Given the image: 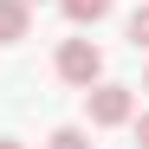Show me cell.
<instances>
[{"instance_id":"obj_1","label":"cell","mask_w":149,"mask_h":149,"mask_svg":"<svg viewBox=\"0 0 149 149\" xmlns=\"http://www.w3.org/2000/svg\"><path fill=\"white\" fill-rule=\"evenodd\" d=\"M84 117L97 130H117V123L136 117V91L130 84H84Z\"/></svg>"},{"instance_id":"obj_2","label":"cell","mask_w":149,"mask_h":149,"mask_svg":"<svg viewBox=\"0 0 149 149\" xmlns=\"http://www.w3.org/2000/svg\"><path fill=\"white\" fill-rule=\"evenodd\" d=\"M58 78L78 84V91L97 84V78H104V52H97L91 39H65V45H58Z\"/></svg>"},{"instance_id":"obj_3","label":"cell","mask_w":149,"mask_h":149,"mask_svg":"<svg viewBox=\"0 0 149 149\" xmlns=\"http://www.w3.org/2000/svg\"><path fill=\"white\" fill-rule=\"evenodd\" d=\"M33 33V7L26 0H0V45H19Z\"/></svg>"},{"instance_id":"obj_4","label":"cell","mask_w":149,"mask_h":149,"mask_svg":"<svg viewBox=\"0 0 149 149\" xmlns=\"http://www.w3.org/2000/svg\"><path fill=\"white\" fill-rule=\"evenodd\" d=\"M58 7H65V19H71V26H97V19L110 13V0H58Z\"/></svg>"},{"instance_id":"obj_5","label":"cell","mask_w":149,"mask_h":149,"mask_svg":"<svg viewBox=\"0 0 149 149\" xmlns=\"http://www.w3.org/2000/svg\"><path fill=\"white\" fill-rule=\"evenodd\" d=\"M45 149H91V136L78 130V123H65V130H52V143Z\"/></svg>"},{"instance_id":"obj_6","label":"cell","mask_w":149,"mask_h":149,"mask_svg":"<svg viewBox=\"0 0 149 149\" xmlns=\"http://www.w3.org/2000/svg\"><path fill=\"white\" fill-rule=\"evenodd\" d=\"M130 45L136 52L149 45V0H136V13H130Z\"/></svg>"},{"instance_id":"obj_7","label":"cell","mask_w":149,"mask_h":149,"mask_svg":"<svg viewBox=\"0 0 149 149\" xmlns=\"http://www.w3.org/2000/svg\"><path fill=\"white\" fill-rule=\"evenodd\" d=\"M130 123H136V149H149V110H143V117H130Z\"/></svg>"},{"instance_id":"obj_8","label":"cell","mask_w":149,"mask_h":149,"mask_svg":"<svg viewBox=\"0 0 149 149\" xmlns=\"http://www.w3.org/2000/svg\"><path fill=\"white\" fill-rule=\"evenodd\" d=\"M0 149H26V143H13V136H0Z\"/></svg>"},{"instance_id":"obj_9","label":"cell","mask_w":149,"mask_h":149,"mask_svg":"<svg viewBox=\"0 0 149 149\" xmlns=\"http://www.w3.org/2000/svg\"><path fill=\"white\" fill-rule=\"evenodd\" d=\"M143 91H149V71H143Z\"/></svg>"},{"instance_id":"obj_10","label":"cell","mask_w":149,"mask_h":149,"mask_svg":"<svg viewBox=\"0 0 149 149\" xmlns=\"http://www.w3.org/2000/svg\"><path fill=\"white\" fill-rule=\"evenodd\" d=\"M26 7H33V0H26Z\"/></svg>"}]
</instances>
